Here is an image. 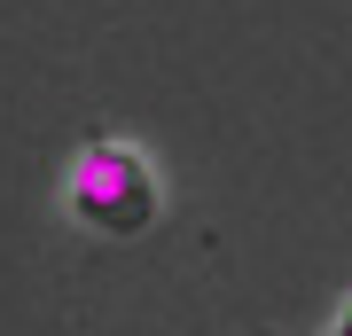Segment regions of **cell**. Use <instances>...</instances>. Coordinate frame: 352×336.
<instances>
[{
	"mask_svg": "<svg viewBox=\"0 0 352 336\" xmlns=\"http://www.w3.org/2000/svg\"><path fill=\"white\" fill-rule=\"evenodd\" d=\"M63 203L87 235H110V243H133L149 235L157 212H164V180L157 164L118 133H94L71 149V172H63Z\"/></svg>",
	"mask_w": 352,
	"mask_h": 336,
	"instance_id": "obj_1",
	"label": "cell"
},
{
	"mask_svg": "<svg viewBox=\"0 0 352 336\" xmlns=\"http://www.w3.org/2000/svg\"><path fill=\"white\" fill-rule=\"evenodd\" d=\"M337 336H352V298H344V313H337Z\"/></svg>",
	"mask_w": 352,
	"mask_h": 336,
	"instance_id": "obj_2",
	"label": "cell"
}]
</instances>
